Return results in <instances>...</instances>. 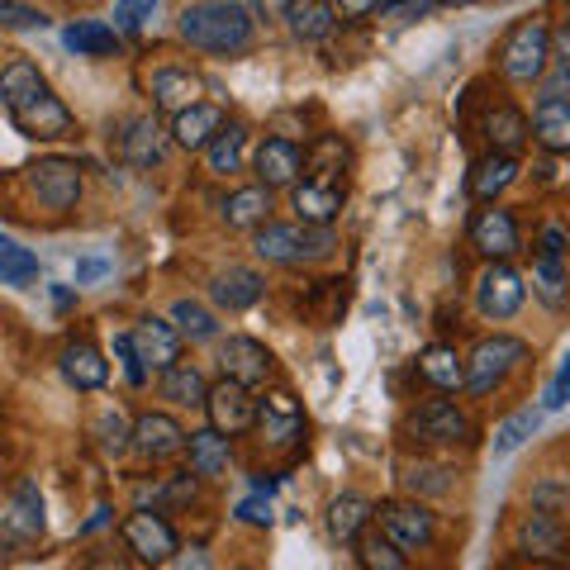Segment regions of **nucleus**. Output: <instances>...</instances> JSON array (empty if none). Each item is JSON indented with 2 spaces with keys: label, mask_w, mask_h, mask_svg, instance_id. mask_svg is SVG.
Listing matches in <instances>:
<instances>
[{
  "label": "nucleus",
  "mask_w": 570,
  "mask_h": 570,
  "mask_svg": "<svg viewBox=\"0 0 570 570\" xmlns=\"http://www.w3.org/2000/svg\"><path fill=\"white\" fill-rule=\"evenodd\" d=\"M352 547H356V561H362V570H409V557L376 528H366Z\"/></svg>",
  "instance_id": "obj_38"
},
{
  "label": "nucleus",
  "mask_w": 570,
  "mask_h": 570,
  "mask_svg": "<svg viewBox=\"0 0 570 570\" xmlns=\"http://www.w3.org/2000/svg\"><path fill=\"white\" fill-rule=\"evenodd\" d=\"M538 423H542V409H519V414H509L494 433V456H513L532 433H538Z\"/></svg>",
  "instance_id": "obj_42"
},
{
  "label": "nucleus",
  "mask_w": 570,
  "mask_h": 570,
  "mask_svg": "<svg viewBox=\"0 0 570 570\" xmlns=\"http://www.w3.org/2000/svg\"><path fill=\"white\" fill-rule=\"evenodd\" d=\"M186 452H190V475H200V480L228 475V461H234V452H228V438H219L214 428L190 433L186 438Z\"/></svg>",
  "instance_id": "obj_29"
},
{
  "label": "nucleus",
  "mask_w": 570,
  "mask_h": 570,
  "mask_svg": "<svg viewBox=\"0 0 570 570\" xmlns=\"http://www.w3.org/2000/svg\"><path fill=\"white\" fill-rule=\"evenodd\" d=\"M253 485H257V494H272V490H276V475H266V471H262V475L253 480Z\"/></svg>",
  "instance_id": "obj_54"
},
{
  "label": "nucleus",
  "mask_w": 570,
  "mask_h": 570,
  "mask_svg": "<svg viewBox=\"0 0 570 570\" xmlns=\"http://www.w3.org/2000/svg\"><path fill=\"white\" fill-rule=\"evenodd\" d=\"M404 480L414 494H448L452 490V471H442V466H414Z\"/></svg>",
  "instance_id": "obj_44"
},
{
  "label": "nucleus",
  "mask_w": 570,
  "mask_h": 570,
  "mask_svg": "<svg viewBox=\"0 0 570 570\" xmlns=\"http://www.w3.org/2000/svg\"><path fill=\"white\" fill-rule=\"evenodd\" d=\"M62 376L77 385V390H100L105 381H110V366H105V356L96 343H67L62 347Z\"/></svg>",
  "instance_id": "obj_28"
},
{
  "label": "nucleus",
  "mask_w": 570,
  "mask_h": 570,
  "mask_svg": "<svg viewBox=\"0 0 570 570\" xmlns=\"http://www.w3.org/2000/svg\"><path fill=\"white\" fill-rule=\"evenodd\" d=\"M570 404V356L561 362V371H557V381L547 385V400H542V409H566Z\"/></svg>",
  "instance_id": "obj_49"
},
{
  "label": "nucleus",
  "mask_w": 570,
  "mask_h": 570,
  "mask_svg": "<svg viewBox=\"0 0 570 570\" xmlns=\"http://www.w3.org/2000/svg\"><path fill=\"white\" fill-rule=\"evenodd\" d=\"M480 129H485V138H490V153H509V157L532 138L528 115H523V110H513V105H494Z\"/></svg>",
  "instance_id": "obj_27"
},
{
  "label": "nucleus",
  "mask_w": 570,
  "mask_h": 570,
  "mask_svg": "<svg viewBox=\"0 0 570 570\" xmlns=\"http://www.w3.org/2000/svg\"><path fill=\"white\" fill-rule=\"evenodd\" d=\"M200 77L190 67H157L153 71V105L167 115H181L190 105H200Z\"/></svg>",
  "instance_id": "obj_20"
},
{
  "label": "nucleus",
  "mask_w": 570,
  "mask_h": 570,
  "mask_svg": "<svg viewBox=\"0 0 570 570\" xmlns=\"http://www.w3.org/2000/svg\"><path fill=\"white\" fill-rule=\"evenodd\" d=\"M519 551H523V561H566V551H570L566 523L557 519V513H547V509L523 513V523H519Z\"/></svg>",
  "instance_id": "obj_15"
},
{
  "label": "nucleus",
  "mask_w": 570,
  "mask_h": 570,
  "mask_svg": "<svg viewBox=\"0 0 570 570\" xmlns=\"http://www.w3.org/2000/svg\"><path fill=\"white\" fill-rule=\"evenodd\" d=\"M29 186L48 209H77L81 200V167L67 163V157H43V163L29 167Z\"/></svg>",
  "instance_id": "obj_11"
},
{
  "label": "nucleus",
  "mask_w": 570,
  "mask_h": 570,
  "mask_svg": "<svg viewBox=\"0 0 570 570\" xmlns=\"http://www.w3.org/2000/svg\"><path fill=\"white\" fill-rule=\"evenodd\" d=\"M566 509H570V485H566Z\"/></svg>",
  "instance_id": "obj_56"
},
{
  "label": "nucleus",
  "mask_w": 570,
  "mask_h": 570,
  "mask_svg": "<svg viewBox=\"0 0 570 570\" xmlns=\"http://www.w3.org/2000/svg\"><path fill=\"white\" fill-rule=\"evenodd\" d=\"M43 494H39V485L33 480H24L20 490H14V504H10V528H20L24 538H39L43 532Z\"/></svg>",
  "instance_id": "obj_41"
},
{
  "label": "nucleus",
  "mask_w": 570,
  "mask_h": 570,
  "mask_svg": "<svg viewBox=\"0 0 570 570\" xmlns=\"http://www.w3.org/2000/svg\"><path fill=\"white\" fill-rule=\"evenodd\" d=\"M513 181H519V157H509V153H490L471 167V195L480 205H494Z\"/></svg>",
  "instance_id": "obj_24"
},
{
  "label": "nucleus",
  "mask_w": 570,
  "mask_h": 570,
  "mask_svg": "<svg viewBox=\"0 0 570 570\" xmlns=\"http://www.w3.org/2000/svg\"><path fill=\"white\" fill-rule=\"evenodd\" d=\"M48 14L33 10V6H20V0H0V29H43Z\"/></svg>",
  "instance_id": "obj_43"
},
{
  "label": "nucleus",
  "mask_w": 570,
  "mask_h": 570,
  "mask_svg": "<svg viewBox=\"0 0 570 570\" xmlns=\"http://www.w3.org/2000/svg\"><path fill=\"white\" fill-rule=\"evenodd\" d=\"M176 33L214 58H234V52L253 48V10L243 0H195L181 10V24Z\"/></svg>",
  "instance_id": "obj_1"
},
{
  "label": "nucleus",
  "mask_w": 570,
  "mask_h": 570,
  "mask_svg": "<svg viewBox=\"0 0 570 570\" xmlns=\"http://www.w3.org/2000/svg\"><path fill=\"white\" fill-rule=\"evenodd\" d=\"M376 523L404 557L409 551H428L433 547V532H438L433 513H428L419 499H385V504H376Z\"/></svg>",
  "instance_id": "obj_6"
},
{
  "label": "nucleus",
  "mask_w": 570,
  "mask_h": 570,
  "mask_svg": "<svg viewBox=\"0 0 570 570\" xmlns=\"http://www.w3.org/2000/svg\"><path fill=\"white\" fill-rule=\"evenodd\" d=\"M10 119L24 138H71L77 134V115H71L62 105V96H52L48 86L39 96H29L20 110H10Z\"/></svg>",
  "instance_id": "obj_9"
},
{
  "label": "nucleus",
  "mask_w": 570,
  "mask_h": 570,
  "mask_svg": "<svg viewBox=\"0 0 570 570\" xmlns=\"http://www.w3.org/2000/svg\"><path fill=\"white\" fill-rule=\"evenodd\" d=\"M115 352H119V362H124V376H129V385H142V381H148V366L138 362V352H134V337H129V333H119V337H115Z\"/></svg>",
  "instance_id": "obj_47"
},
{
  "label": "nucleus",
  "mask_w": 570,
  "mask_h": 570,
  "mask_svg": "<svg viewBox=\"0 0 570 570\" xmlns=\"http://www.w3.org/2000/svg\"><path fill=\"white\" fill-rule=\"evenodd\" d=\"M62 43L77 52V58H110L119 48V29L105 24V20H71L62 29Z\"/></svg>",
  "instance_id": "obj_32"
},
{
  "label": "nucleus",
  "mask_w": 570,
  "mask_h": 570,
  "mask_svg": "<svg viewBox=\"0 0 570 570\" xmlns=\"http://www.w3.org/2000/svg\"><path fill=\"white\" fill-rule=\"evenodd\" d=\"M243 142H247V129H243V124H224V129L209 138V148H205V167H209V176H234V171L243 167Z\"/></svg>",
  "instance_id": "obj_37"
},
{
  "label": "nucleus",
  "mask_w": 570,
  "mask_h": 570,
  "mask_svg": "<svg viewBox=\"0 0 570 570\" xmlns=\"http://www.w3.org/2000/svg\"><path fill=\"white\" fill-rule=\"evenodd\" d=\"M205 414H209V428L219 438H238V433H247V428L257 423V400H253V390H247V385L224 376L205 395Z\"/></svg>",
  "instance_id": "obj_8"
},
{
  "label": "nucleus",
  "mask_w": 570,
  "mask_h": 570,
  "mask_svg": "<svg viewBox=\"0 0 570 570\" xmlns=\"http://www.w3.org/2000/svg\"><path fill=\"white\" fill-rule=\"evenodd\" d=\"M532 295H538L547 309H566L570 305V262L538 253V262H532Z\"/></svg>",
  "instance_id": "obj_31"
},
{
  "label": "nucleus",
  "mask_w": 570,
  "mask_h": 570,
  "mask_svg": "<svg viewBox=\"0 0 570 570\" xmlns=\"http://www.w3.org/2000/svg\"><path fill=\"white\" fill-rule=\"evenodd\" d=\"M285 24H291L295 39L318 43L337 29V10L328 6V0H285Z\"/></svg>",
  "instance_id": "obj_25"
},
{
  "label": "nucleus",
  "mask_w": 570,
  "mask_h": 570,
  "mask_svg": "<svg viewBox=\"0 0 570 570\" xmlns=\"http://www.w3.org/2000/svg\"><path fill=\"white\" fill-rule=\"evenodd\" d=\"M129 433H134V428L124 423L119 409H115V414H105V419H100V448H105V452H124V448H129Z\"/></svg>",
  "instance_id": "obj_46"
},
{
  "label": "nucleus",
  "mask_w": 570,
  "mask_h": 570,
  "mask_svg": "<svg viewBox=\"0 0 570 570\" xmlns=\"http://www.w3.org/2000/svg\"><path fill=\"white\" fill-rule=\"evenodd\" d=\"M538 253H547V257H570V234H566L561 224H542Z\"/></svg>",
  "instance_id": "obj_48"
},
{
  "label": "nucleus",
  "mask_w": 570,
  "mask_h": 570,
  "mask_svg": "<svg viewBox=\"0 0 570 570\" xmlns=\"http://www.w3.org/2000/svg\"><path fill=\"white\" fill-rule=\"evenodd\" d=\"M119 532H124V547H129L142 566H167L176 551H181V542H176V528L163 519V513H153V509L129 513Z\"/></svg>",
  "instance_id": "obj_7"
},
{
  "label": "nucleus",
  "mask_w": 570,
  "mask_h": 570,
  "mask_svg": "<svg viewBox=\"0 0 570 570\" xmlns=\"http://www.w3.org/2000/svg\"><path fill=\"white\" fill-rule=\"evenodd\" d=\"M129 337H134V352H138L142 366L167 371V366L181 362V343H186V337L171 328V318H157V314L138 318V328H134Z\"/></svg>",
  "instance_id": "obj_17"
},
{
  "label": "nucleus",
  "mask_w": 570,
  "mask_h": 570,
  "mask_svg": "<svg viewBox=\"0 0 570 570\" xmlns=\"http://www.w3.org/2000/svg\"><path fill=\"white\" fill-rule=\"evenodd\" d=\"M205 395H209V385L200 376V366L176 362V366L163 371V400L181 404V409H205Z\"/></svg>",
  "instance_id": "obj_35"
},
{
  "label": "nucleus",
  "mask_w": 570,
  "mask_h": 570,
  "mask_svg": "<svg viewBox=\"0 0 570 570\" xmlns=\"http://www.w3.org/2000/svg\"><path fill=\"white\" fill-rule=\"evenodd\" d=\"M43 86L48 81L39 77V67H33L29 58H14L10 67H0V105H6V110H20V105L29 96H39Z\"/></svg>",
  "instance_id": "obj_36"
},
{
  "label": "nucleus",
  "mask_w": 570,
  "mask_h": 570,
  "mask_svg": "<svg viewBox=\"0 0 570 570\" xmlns=\"http://www.w3.org/2000/svg\"><path fill=\"white\" fill-rule=\"evenodd\" d=\"M253 171H257V186L266 190L295 186L299 171H305V148L295 138H262L253 153Z\"/></svg>",
  "instance_id": "obj_12"
},
{
  "label": "nucleus",
  "mask_w": 570,
  "mask_h": 570,
  "mask_svg": "<svg viewBox=\"0 0 570 570\" xmlns=\"http://www.w3.org/2000/svg\"><path fill=\"white\" fill-rule=\"evenodd\" d=\"M157 6H163V0H119L115 6V29H138L142 20H153Z\"/></svg>",
  "instance_id": "obj_45"
},
{
  "label": "nucleus",
  "mask_w": 570,
  "mask_h": 570,
  "mask_svg": "<svg viewBox=\"0 0 570 570\" xmlns=\"http://www.w3.org/2000/svg\"><path fill=\"white\" fill-rule=\"evenodd\" d=\"M523 295H528V285L509 262H490L475 281V305L485 318H513L523 309Z\"/></svg>",
  "instance_id": "obj_10"
},
{
  "label": "nucleus",
  "mask_w": 570,
  "mask_h": 570,
  "mask_svg": "<svg viewBox=\"0 0 570 570\" xmlns=\"http://www.w3.org/2000/svg\"><path fill=\"white\" fill-rule=\"evenodd\" d=\"M414 366H419V376L433 390H461V381H466V362H461L456 347H448V343L423 347Z\"/></svg>",
  "instance_id": "obj_33"
},
{
  "label": "nucleus",
  "mask_w": 570,
  "mask_h": 570,
  "mask_svg": "<svg viewBox=\"0 0 570 570\" xmlns=\"http://www.w3.org/2000/svg\"><path fill=\"white\" fill-rule=\"evenodd\" d=\"M119 153H124V163H134V167L163 163V124H157L153 115L129 119V129H124V138H119Z\"/></svg>",
  "instance_id": "obj_30"
},
{
  "label": "nucleus",
  "mask_w": 570,
  "mask_h": 570,
  "mask_svg": "<svg viewBox=\"0 0 570 570\" xmlns=\"http://www.w3.org/2000/svg\"><path fill=\"white\" fill-rule=\"evenodd\" d=\"M471 247L480 257H490V262H509L513 253L523 247V234H519V219H513L509 209H480L475 219H471Z\"/></svg>",
  "instance_id": "obj_13"
},
{
  "label": "nucleus",
  "mask_w": 570,
  "mask_h": 570,
  "mask_svg": "<svg viewBox=\"0 0 570 570\" xmlns=\"http://www.w3.org/2000/svg\"><path fill=\"white\" fill-rule=\"evenodd\" d=\"M100 272H105V262H81V266H77L81 281H91V276H100Z\"/></svg>",
  "instance_id": "obj_53"
},
{
  "label": "nucleus",
  "mask_w": 570,
  "mask_h": 570,
  "mask_svg": "<svg viewBox=\"0 0 570 570\" xmlns=\"http://www.w3.org/2000/svg\"><path fill=\"white\" fill-rule=\"evenodd\" d=\"M257 428L272 448H291V442L305 438V409L291 390H272L266 400H257Z\"/></svg>",
  "instance_id": "obj_14"
},
{
  "label": "nucleus",
  "mask_w": 570,
  "mask_h": 570,
  "mask_svg": "<svg viewBox=\"0 0 570 570\" xmlns=\"http://www.w3.org/2000/svg\"><path fill=\"white\" fill-rule=\"evenodd\" d=\"M209 295H214V305H224V309H253L257 299L266 295V276L253 272V266H228V272H219L209 281Z\"/></svg>",
  "instance_id": "obj_21"
},
{
  "label": "nucleus",
  "mask_w": 570,
  "mask_h": 570,
  "mask_svg": "<svg viewBox=\"0 0 570 570\" xmlns=\"http://www.w3.org/2000/svg\"><path fill=\"white\" fill-rule=\"evenodd\" d=\"M171 328L181 337H190V343H209V337L219 333L214 314L200 305V299H176V305H171Z\"/></svg>",
  "instance_id": "obj_40"
},
{
  "label": "nucleus",
  "mask_w": 570,
  "mask_h": 570,
  "mask_svg": "<svg viewBox=\"0 0 570 570\" xmlns=\"http://www.w3.org/2000/svg\"><path fill=\"white\" fill-rule=\"evenodd\" d=\"M291 205H295V219L309 224V228H328L343 209V181H295L291 186Z\"/></svg>",
  "instance_id": "obj_19"
},
{
  "label": "nucleus",
  "mask_w": 570,
  "mask_h": 570,
  "mask_svg": "<svg viewBox=\"0 0 570 570\" xmlns=\"http://www.w3.org/2000/svg\"><path fill=\"white\" fill-rule=\"evenodd\" d=\"M333 10L343 14V20H366V14L381 10V0H333Z\"/></svg>",
  "instance_id": "obj_52"
},
{
  "label": "nucleus",
  "mask_w": 570,
  "mask_h": 570,
  "mask_svg": "<svg viewBox=\"0 0 570 570\" xmlns=\"http://www.w3.org/2000/svg\"><path fill=\"white\" fill-rule=\"evenodd\" d=\"M272 214V190L266 186H243L224 200V224L228 228H262Z\"/></svg>",
  "instance_id": "obj_34"
},
{
  "label": "nucleus",
  "mask_w": 570,
  "mask_h": 570,
  "mask_svg": "<svg viewBox=\"0 0 570 570\" xmlns=\"http://www.w3.org/2000/svg\"><path fill=\"white\" fill-rule=\"evenodd\" d=\"M532 138L542 142L547 153H570V100L561 96H538V110H532Z\"/></svg>",
  "instance_id": "obj_23"
},
{
  "label": "nucleus",
  "mask_w": 570,
  "mask_h": 570,
  "mask_svg": "<svg viewBox=\"0 0 570 570\" xmlns=\"http://www.w3.org/2000/svg\"><path fill=\"white\" fill-rule=\"evenodd\" d=\"M219 129H224V110L219 105H205V100L181 115H171V138H176V148H186V153H205Z\"/></svg>",
  "instance_id": "obj_22"
},
{
  "label": "nucleus",
  "mask_w": 570,
  "mask_h": 570,
  "mask_svg": "<svg viewBox=\"0 0 570 570\" xmlns=\"http://www.w3.org/2000/svg\"><path fill=\"white\" fill-rule=\"evenodd\" d=\"M551 67V24L542 20V14H528V20H519L504 43H499V71L513 81V86H532L542 81Z\"/></svg>",
  "instance_id": "obj_2"
},
{
  "label": "nucleus",
  "mask_w": 570,
  "mask_h": 570,
  "mask_svg": "<svg viewBox=\"0 0 570 570\" xmlns=\"http://www.w3.org/2000/svg\"><path fill=\"white\" fill-rule=\"evenodd\" d=\"M551 67H557V77L570 81V24H561L551 33Z\"/></svg>",
  "instance_id": "obj_50"
},
{
  "label": "nucleus",
  "mask_w": 570,
  "mask_h": 570,
  "mask_svg": "<svg viewBox=\"0 0 570 570\" xmlns=\"http://www.w3.org/2000/svg\"><path fill=\"white\" fill-rule=\"evenodd\" d=\"M186 438L190 433L171 414H142L134 423V433H129L138 456H148V461H171L176 452H186Z\"/></svg>",
  "instance_id": "obj_18"
},
{
  "label": "nucleus",
  "mask_w": 570,
  "mask_h": 570,
  "mask_svg": "<svg viewBox=\"0 0 570 570\" xmlns=\"http://www.w3.org/2000/svg\"><path fill=\"white\" fill-rule=\"evenodd\" d=\"M523 362H528L523 337H509V333L480 337V343L471 347V356H466V381H461V390H471V395H494V390L504 385Z\"/></svg>",
  "instance_id": "obj_3"
},
{
  "label": "nucleus",
  "mask_w": 570,
  "mask_h": 570,
  "mask_svg": "<svg viewBox=\"0 0 570 570\" xmlns=\"http://www.w3.org/2000/svg\"><path fill=\"white\" fill-rule=\"evenodd\" d=\"M39 281V257L29 247L0 238V285H14V291H29Z\"/></svg>",
  "instance_id": "obj_39"
},
{
  "label": "nucleus",
  "mask_w": 570,
  "mask_h": 570,
  "mask_svg": "<svg viewBox=\"0 0 570 570\" xmlns=\"http://www.w3.org/2000/svg\"><path fill=\"white\" fill-rule=\"evenodd\" d=\"M442 6H456L461 10V6H475V0H442Z\"/></svg>",
  "instance_id": "obj_55"
},
{
  "label": "nucleus",
  "mask_w": 570,
  "mask_h": 570,
  "mask_svg": "<svg viewBox=\"0 0 570 570\" xmlns=\"http://www.w3.org/2000/svg\"><path fill=\"white\" fill-rule=\"evenodd\" d=\"M219 366H224L228 381H238V385L253 390L262 381H272L276 356L266 352V343H257V337H228V343L219 347Z\"/></svg>",
  "instance_id": "obj_16"
},
{
  "label": "nucleus",
  "mask_w": 570,
  "mask_h": 570,
  "mask_svg": "<svg viewBox=\"0 0 570 570\" xmlns=\"http://www.w3.org/2000/svg\"><path fill=\"white\" fill-rule=\"evenodd\" d=\"M371 519H376V504L362 494H337L328 504V538L333 542H356L362 532L371 528Z\"/></svg>",
  "instance_id": "obj_26"
},
{
  "label": "nucleus",
  "mask_w": 570,
  "mask_h": 570,
  "mask_svg": "<svg viewBox=\"0 0 570 570\" xmlns=\"http://www.w3.org/2000/svg\"><path fill=\"white\" fill-rule=\"evenodd\" d=\"M404 433L433 442V448H466V442H475V423L452 400H428L404 419Z\"/></svg>",
  "instance_id": "obj_5"
},
{
  "label": "nucleus",
  "mask_w": 570,
  "mask_h": 570,
  "mask_svg": "<svg viewBox=\"0 0 570 570\" xmlns=\"http://www.w3.org/2000/svg\"><path fill=\"white\" fill-rule=\"evenodd\" d=\"M243 523H272V504H266L262 494H253V499H243V504L234 509Z\"/></svg>",
  "instance_id": "obj_51"
},
{
  "label": "nucleus",
  "mask_w": 570,
  "mask_h": 570,
  "mask_svg": "<svg viewBox=\"0 0 570 570\" xmlns=\"http://www.w3.org/2000/svg\"><path fill=\"white\" fill-rule=\"evenodd\" d=\"M257 257L272 262V266H295L305 257H328L333 253V234L328 228H309V224H262L257 228Z\"/></svg>",
  "instance_id": "obj_4"
}]
</instances>
